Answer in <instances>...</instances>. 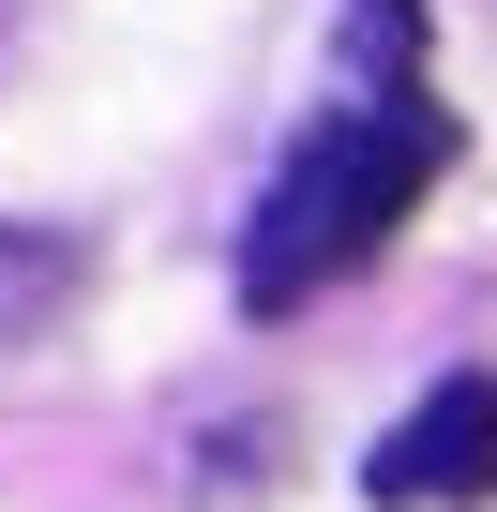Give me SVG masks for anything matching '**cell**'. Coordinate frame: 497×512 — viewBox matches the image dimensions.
<instances>
[{
	"instance_id": "obj_2",
	"label": "cell",
	"mask_w": 497,
	"mask_h": 512,
	"mask_svg": "<svg viewBox=\"0 0 497 512\" xmlns=\"http://www.w3.org/2000/svg\"><path fill=\"white\" fill-rule=\"evenodd\" d=\"M362 497L392 512H437V497H497V377H437L377 452H362Z\"/></svg>"
},
{
	"instance_id": "obj_1",
	"label": "cell",
	"mask_w": 497,
	"mask_h": 512,
	"mask_svg": "<svg viewBox=\"0 0 497 512\" xmlns=\"http://www.w3.org/2000/svg\"><path fill=\"white\" fill-rule=\"evenodd\" d=\"M437 151H452V121H437L422 91L317 121V136H302V151L272 166L257 226H241V317H287V302H317L332 272H362V256H377V241H392V226L422 211Z\"/></svg>"
},
{
	"instance_id": "obj_4",
	"label": "cell",
	"mask_w": 497,
	"mask_h": 512,
	"mask_svg": "<svg viewBox=\"0 0 497 512\" xmlns=\"http://www.w3.org/2000/svg\"><path fill=\"white\" fill-rule=\"evenodd\" d=\"M422 46H437L422 0H347V76H362V106H392V91L422 76Z\"/></svg>"
},
{
	"instance_id": "obj_3",
	"label": "cell",
	"mask_w": 497,
	"mask_h": 512,
	"mask_svg": "<svg viewBox=\"0 0 497 512\" xmlns=\"http://www.w3.org/2000/svg\"><path fill=\"white\" fill-rule=\"evenodd\" d=\"M76 241H46V226H0V377H31L46 347H61V317H76Z\"/></svg>"
}]
</instances>
